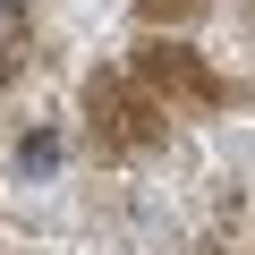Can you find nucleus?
<instances>
[{
    "mask_svg": "<svg viewBox=\"0 0 255 255\" xmlns=\"http://www.w3.org/2000/svg\"><path fill=\"white\" fill-rule=\"evenodd\" d=\"M145 77H170V85H187V94H213V77L179 51V43H162V51H145Z\"/></svg>",
    "mask_w": 255,
    "mask_h": 255,
    "instance_id": "1",
    "label": "nucleus"
},
{
    "mask_svg": "<svg viewBox=\"0 0 255 255\" xmlns=\"http://www.w3.org/2000/svg\"><path fill=\"white\" fill-rule=\"evenodd\" d=\"M60 153H68V145L51 136V128H34V136L17 145V170H26V179H51V170H60Z\"/></svg>",
    "mask_w": 255,
    "mask_h": 255,
    "instance_id": "2",
    "label": "nucleus"
},
{
    "mask_svg": "<svg viewBox=\"0 0 255 255\" xmlns=\"http://www.w3.org/2000/svg\"><path fill=\"white\" fill-rule=\"evenodd\" d=\"M17 34H26V0H0V51H9Z\"/></svg>",
    "mask_w": 255,
    "mask_h": 255,
    "instance_id": "4",
    "label": "nucleus"
},
{
    "mask_svg": "<svg viewBox=\"0 0 255 255\" xmlns=\"http://www.w3.org/2000/svg\"><path fill=\"white\" fill-rule=\"evenodd\" d=\"M204 9H213V0H145L153 26H179V17H204Z\"/></svg>",
    "mask_w": 255,
    "mask_h": 255,
    "instance_id": "3",
    "label": "nucleus"
}]
</instances>
